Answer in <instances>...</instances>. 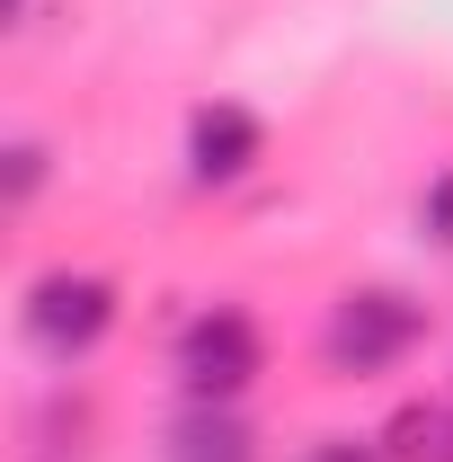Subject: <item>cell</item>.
<instances>
[{"instance_id": "6da1fadb", "label": "cell", "mask_w": 453, "mask_h": 462, "mask_svg": "<svg viewBox=\"0 0 453 462\" xmlns=\"http://www.w3.org/2000/svg\"><path fill=\"white\" fill-rule=\"evenodd\" d=\"M418 338V311L400 302V293H347L338 311H329V365L338 374H383L400 346Z\"/></svg>"}, {"instance_id": "7a4b0ae2", "label": "cell", "mask_w": 453, "mask_h": 462, "mask_svg": "<svg viewBox=\"0 0 453 462\" xmlns=\"http://www.w3.org/2000/svg\"><path fill=\"white\" fill-rule=\"evenodd\" d=\"M116 320V293L98 276H45V285L27 293V338L45 346V356H80V346H98Z\"/></svg>"}, {"instance_id": "3957f363", "label": "cell", "mask_w": 453, "mask_h": 462, "mask_svg": "<svg viewBox=\"0 0 453 462\" xmlns=\"http://www.w3.org/2000/svg\"><path fill=\"white\" fill-rule=\"evenodd\" d=\"M178 374H187L196 401H231V392L258 374V329H249L240 311H205V320L178 338Z\"/></svg>"}, {"instance_id": "277c9868", "label": "cell", "mask_w": 453, "mask_h": 462, "mask_svg": "<svg viewBox=\"0 0 453 462\" xmlns=\"http://www.w3.org/2000/svg\"><path fill=\"white\" fill-rule=\"evenodd\" d=\"M187 152H196V178H240L258 161V116L249 107H205L196 134H187Z\"/></svg>"}, {"instance_id": "5b68a950", "label": "cell", "mask_w": 453, "mask_h": 462, "mask_svg": "<svg viewBox=\"0 0 453 462\" xmlns=\"http://www.w3.org/2000/svg\"><path fill=\"white\" fill-rule=\"evenodd\" d=\"M170 462H249V427L223 409H187L170 436Z\"/></svg>"}, {"instance_id": "8992f818", "label": "cell", "mask_w": 453, "mask_h": 462, "mask_svg": "<svg viewBox=\"0 0 453 462\" xmlns=\"http://www.w3.org/2000/svg\"><path fill=\"white\" fill-rule=\"evenodd\" d=\"M392 454L400 462H453V409L445 401H409L392 418Z\"/></svg>"}, {"instance_id": "52a82bcc", "label": "cell", "mask_w": 453, "mask_h": 462, "mask_svg": "<svg viewBox=\"0 0 453 462\" xmlns=\"http://www.w3.org/2000/svg\"><path fill=\"white\" fill-rule=\"evenodd\" d=\"M427 231H436V240H453V170L427 187Z\"/></svg>"}, {"instance_id": "ba28073f", "label": "cell", "mask_w": 453, "mask_h": 462, "mask_svg": "<svg viewBox=\"0 0 453 462\" xmlns=\"http://www.w3.org/2000/svg\"><path fill=\"white\" fill-rule=\"evenodd\" d=\"M311 462H374V454H365V445H320Z\"/></svg>"}, {"instance_id": "9c48e42d", "label": "cell", "mask_w": 453, "mask_h": 462, "mask_svg": "<svg viewBox=\"0 0 453 462\" xmlns=\"http://www.w3.org/2000/svg\"><path fill=\"white\" fill-rule=\"evenodd\" d=\"M9 18H27V0H9Z\"/></svg>"}]
</instances>
